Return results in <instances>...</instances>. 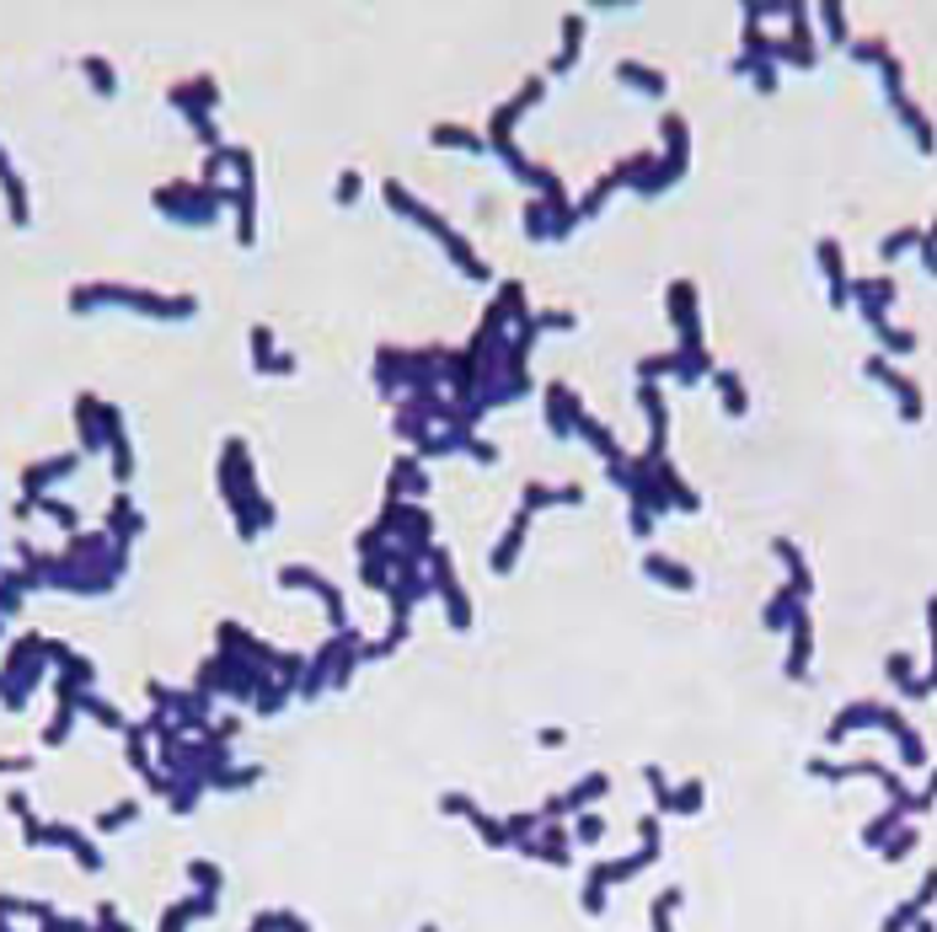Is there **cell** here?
<instances>
[{
    "label": "cell",
    "mask_w": 937,
    "mask_h": 932,
    "mask_svg": "<svg viewBox=\"0 0 937 932\" xmlns=\"http://www.w3.org/2000/svg\"><path fill=\"white\" fill-rule=\"evenodd\" d=\"M86 76H92V81H97L102 92H113V70H107V65H102V59H86Z\"/></svg>",
    "instance_id": "cell-1"
}]
</instances>
